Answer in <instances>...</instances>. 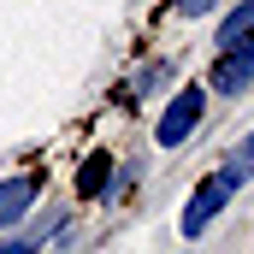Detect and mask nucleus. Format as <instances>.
Here are the masks:
<instances>
[{"label": "nucleus", "mask_w": 254, "mask_h": 254, "mask_svg": "<svg viewBox=\"0 0 254 254\" xmlns=\"http://www.w3.org/2000/svg\"><path fill=\"white\" fill-rule=\"evenodd\" d=\"M207 107H213V95L201 89V77L190 83H172V95H166V107H160V119H154V148H184L195 130L207 125Z\"/></svg>", "instance_id": "obj_1"}, {"label": "nucleus", "mask_w": 254, "mask_h": 254, "mask_svg": "<svg viewBox=\"0 0 254 254\" xmlns=\"http://www.w3.org/2000/svg\"><path fill=\"white\" fill-rule=\"evenodd\" d=\"M225 207H237V190L219 178V172H207L190 195H184V213H178V237L184 243H201L219 219H225Z\"/></svg>", "instance_id": "obj_2"}, {"label": "nucleus", "mask_w": 254, "mask_h": 254, "mask_svg": "<svg viewBox=\"0 0 254 254\" xmlns=\"http://www.w3.org/2000/svg\"><path fill=\"white\" fill-rule=\"evenodd\" d=\"M201 89L213 101H243L254 89V36L249 42H231V48H213V65H207Z\"/></svg>", "instance_id": "obj_3"}, {"label": "nucleus", "mask_w": 254, "mask_h": 254, "mask_svg": "<svg viewBox=\"0 0 254 254\" xmlns=\"http://www.w3.org/2000/svg\"><path fill=\"white\" fill-rule=\"evenodd\" d=\"M166 83H178V65H172V60H142V65H130L125 77L113 83L107 101H113V113H125V119H130V113H142V101H154Z\"/></svg>", "instance_id": "obj_4"}, {"label": "nucleus", "mask_w": 254, "mask_h": 254, "mask_svg": "<svg viewBox=\"0 0 254 254\" xmlns=\"http://www.w3.org/2000/svg\"><path fill=\"white\" fill-rule=\"evenodd\" d=\"M42 195H48V172H42V166H30V172H6V178H0V237L18 231V225L42 207Z\"/></svg>", "instance_id": "obj_5"}, {"label": "nucleus", "mask_w": 254, "mask_h": 254, "mask_svg": "<svg viewBox=\"0 0 254 254\" xmlns=\"http://www.w3.org/2000/svg\"><path fill=\"white\" fill-rule=\"evenodd\" d=\"M113 172H119V154L113 148H89L71 172V201L77 207H107V190H113Z\"/></svg>", "instance_id": "obj_6"}, {"label": "nucleus", "mask_w": 254, "mask_h": 254, "mask_svg": "<svg viewBox=\"0 0 254 254\" xmlns=\"http://www.w3.org/2000/svg\"><path fill=\"white\" fill-rule=\"evenodd\" d=\"M71 225H77V207H54V201H48V207H36V213H30L18 231H24L30 243L54 249V243H65V237H71Z\"/></svg>", "instance_id": "obj_7"}, {"label": "nucleus", "mask_w": 254, "mask_h": 254, "mask_svg": "<svg viewBox=\"0 0 254 254\" xmlns=\"http://www.w3.org/2000/svg\"><path fill=\"white\" fill-rule=\"evenodd\" d=\"M213 172H219V178H225V184H231L237 195H243V190L254 184V125L243 130V136H237V148H231V154H225V160H219Z\"/></svg>", "instance_id": "obj_8"}, {"label": "nucleus", "mask_w": 254, "mask_h": 254, "mask_svg": "<svg viewBox=\"0 0 254 254\" xmlns=\"http://www.w3.org/2000/svg\"><path fill=\"white\" fill-rule=\"evenodd\" d=\"M254 36V0H237L225 18H219V30H213V48H231V42H249Z\"/></svg>", "instance_id": "obj_9"}, {"label": "nucleus", "mask_w": 254, "mask_h": 254, "mask_svg": "<svg viewBox=\"0 0 254 254\" xmlns=\"http://www.w3.org/2000/svg\"><path fill=\"white\" fill-rule=\"evenodd\" d=\"M142 160H119V172H113V190H107V207H119V201H130L136 195V184H142Z\"/></svg>", "instance_id": "obj_10"}, {"label": "nucleus", "mask_w": 254, "mask_h": 254, "mask_svg": "<svg viewBox=\"0 0 254 254\" xmlns=\"http://www.w3.org/2000/svg\"><path fill=\"white\" fill-rule=\"evenodd\" d=\"M225 0H166V12L172 18H184V24H195V18H213Z\"/></svg>", "instance_id": "obj_11"}, {"label": "nucleus", "mask_w": 254, "mask_h": 254, "mask_svg": "<svg viewBox=\"0 0 254 254\" xmlns=\"http://www.w3.org/2000/svg\"><path fill=\"white\" fill-rule=\"evenodd\" d=\"M0 254H48V249H42V243H30L24 231H6V237H0Z\"/></svg>", "instance_id": "obj_12"}]
</instances>
